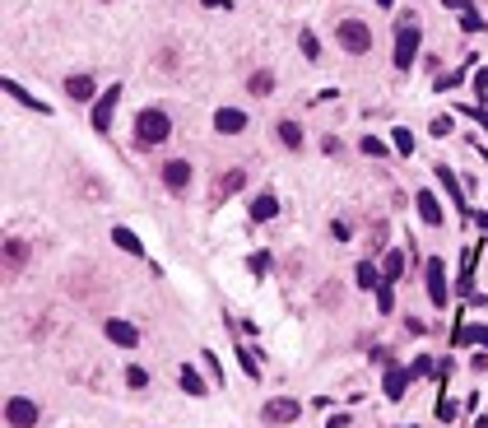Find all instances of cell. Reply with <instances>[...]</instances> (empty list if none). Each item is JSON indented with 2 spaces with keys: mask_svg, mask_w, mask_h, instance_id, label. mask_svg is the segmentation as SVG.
Segmentation results:
<instances>
[{
  "mask_svg": "<svg viewBox=\"0 0 488 428\" xmlns=\"http://www.w3.org/2000/svg\"><path fill=\"white\" fill-rule=\"evenodd\" d=\"M167 136H172V117H167L163 107H145V112L135 117V145H140V149L163 145Z\"/></svg>",
  "mask_w": 488,
  "mask_h": 428,
  "instance_id": "1",
  "label": "cell"
},
{
  "mask_svg": "<svg viewBox=\"0 0 488 428\" xmlns=\"http://www.w3.org/2000/svg\"><path fill=\"white\" fill-rule=\"evenodd\" d=\"M419 42H423V33H419V19H414V10L400 14V19H395V70H410V66H414V57H419Z\"/></svg>",
  "mask_w": 488,
  "mask_h": 428,
  "instance_id": "2",
  "label": "cell"
},
{
  "mask_svg": "<svg viewBox=\"0 0 488 428\" xmlns=\"http://www.w3.org/2000/svg\"><path fill=\"white\" fill-rule=\"evenodd\" d=\"M335 33H340V47H344V52H354V57L372 52V28H367L363 19H344Z\"/></svg>",
  "mask_w": 488,
  "mask_h": 428,
  "instance_id": "3",
  "label": "cell"
},
{
  "mask_svg": "<svg viewBox=\"0 0 488 428\" xmlns=\"http://www.w3.org/2000/svg\"><path fill=\"white\" fill-rule=\"evenodd\" d=\"M37 419H42L37 400H28V396H10V400H5V424L10 428H33Z\"/></svg>",
  "mask_w": 488,
  "mask_h": 428,
  "instance_id": "4",
  "label": "cell"
},
{
  "mask_svg": "<svg viewBox=\"0 0 488 428\" xmlns=\"http://www.w3.org/2000/svg\"><path fill=\"white\" fill-rule=\"evenodd\" d=\"M117 102H121V84H112V89L98 93V102H93V131H98V136H107V131H112V112H117Z\"/></svg>",
  "mask_w": 488,
  "mask_h": 428,
  "instance_id": "5",
  "label": "cell"
},
{
  "mask_svg": "<svg viewBox=\"0 0 488 428\" xmlns=\"http://www.w3.org/2000/svg\"><path fill=\"white\" fill-rule=\"evenodd\" d=\"M302 415V400H289V396H279V400H266L261 405V419L266 424H293Z\"/></svg>",
  "mask_w": 488,
  "mask_h": 428,
  "instance_id": "6",
  "label": "cell"
},
{
  "mask_svg": "<svg viewBox=\"0 0 488 428\" xmlns=\"http://www.w3.org/2000/svg\"><path fill=\"white\" fill-rule=\"evenodd\" d=\"M428 298H433V307H446L451 303V293H446V266L442 261H428Z\"/></svg>",
  "mask_w": 488,
  "mask_h": 428,
  "instance_id": "7",
  "label": "cell"
},
{
  "mask_svg": "<svg viewBox=\"0 0 488 428\" xmlns=\"http://www.w3.org/2000/svg\"><path fill=\"white\" fill-rule=\"evenodd\" d=\"M158 177H163V186H167V191H186L196 172H191V163H186V158H172V163H163V172H158Z\"/></svg>",
  "mask_w": 488,
  "mask_h": 428,
  "instance_id": "8",
  "label": "cell"
},
{
  "mask_svg": "<svg viewBox=\"0 0 488 428\" xmlns=\"http://www.w3.org/2000/svg\"><path fill=\"white\" fill-rule=\"evenodd\" d=\"M102 331H107V340H112V345H121V350H135V345H140V331H135L131 321H117V316H112Z\"/></svg>",
  "mask_w": 488,
  "mask_h": 428,
  "instance_id": "9",
  "label": "cell"
},
{
  "mask_svg": "<svg viewBox=\"0 0 488 428\" xmlns=\"http://www.w3.org/2000/svg\"><path fill=\"white\" fill-rule=\"evenodd\" d=\"M214 131H219V136H237V131H246V112H237V107H219V112H214Z\"/></svg>",
  "mask_w": 488,
  "mask_h": 428,
  "instance_id": "10",
  "label": "cell"
},
{
  "mask_svg": "<svg viewBox=\"0 0 488 428\" xmlns=\"http://www.w3.org/2000/svg\"><path fill=\"white\" fill-rule=\"evenodd\" d=\"M414 205H419V219H423V224H428V228H437V224H442V219H446V214H442V205H437V196H433V191H419V196H414Z\"/></svg>",
  "mask_w": 488,
  "mask_h": 428,
  "instance_id": "11",
  "label": "cell"
},
{
  "mask_svg": "<svg viewBox=\"0 0 488 428\" xmlns=\"http://www.w3.org/2000/svg\"><path fill=\"white\" fill-rule=\"evenodd\" d=\"M23 266H28V242H23V237H5V271H23Z\"/></svg>",
  "mask_w": 488,
  "mask_h": 428,
  "instance_id": "12",
  "label": "cell"
},
{
  "mask_svg": "<svg viewBox=\"0 0 488 428\" xmlns=\"http://www.w3.org/2000/svg\"><path fill=\"white\" fill-rule=\"evenodd\" d=\"M242 186H246V172H242V168H228L219 182H214V201H223V196H237Z\"/></svg>",
  "mask_w": 488,
  "mask_h": 428,
  "instance_id": "13",
  "label": "cell"
},
{
  "mask_svg": "<svg viewBox=\"0 0 488 428\" xmlns=\"http://www.w3.org/2000/svg\"><path fill=\"white\" fill-rule=\"evenodd\" d=\"M410 382H414V372H410V368H386V400H400Z\"/></svg>",
  "mask_w": 488,
  "mask_h": 428,
  "instance_id": "14",
  "label": "cell"
},
{
  "mask_svg": "<svg viewBox=\"0 0 488 428\" xmlns=\"http://www.w3.org/2000/svg\"><path fill=\"white\" fill-rule=\"evenodd\" d=\"M5 93H10V98H14V102H23V107H28V112H42V117H47V112H52V107H47V102H37V98H33V93L23 89V84H14V79H5Z\"/></svg>",
  "mask_w": 488,
  "mask_h": 428,
  "instance_id": "15",
  "label": "cell"
},
{
  "mask_svg": "<svg viewBox=\"0 0 488 428\" xmlns=\"http://www.w3.org/2000/svg\"><path fill=\"white\" fill-rule=\"evenodd\" d=\"M275 214H279V201H275L270 191H261V196L251 201V219H256V224H270Z\"/></svg>",
  "mask_w": 488,
  "mask_h": 428,
  "instance_id": "16",
  "label": "cell"
},
{
  "mask_svg": "<svg viewBox=\"0 0 488 428\" xmlns=\"http://www.w3.org/2000/svg\"><path fill=\"white\" fill-rule=\"evenodd\" d=\"M112 242H117V247H121L126 256H145V242H140V237H135L131 228H112Z\"/></svg>",
  "mask_w": 488,
  "mask_h": 428,
  "instance_id": "17",
  "label": "cell"
},
{
  "mask_svg": "<svg viewBox=\"0 0 488 428\" xmlns=\"http://www.w3.org/2000/svg\"><path fill=\"white\" fill-rule=\"evenodd\" d=\"M479 340L488 345V326H475V321H465L460 331H451V345H479Z\"/></svg>",
  "mask_w": 488,
  "mask_h": 428,
  "instance_id": "18",
  "label": "cell"
},
{
  "mask_svg": "<svg viewBox=\"0 0 488 428\" xmlns=\"http://www.w3.org/2000/svg\"><path fill=\"white\" fill-rule=\"evenodd\" d=\"M66 93H70L75 102H89V98H93V79H89V75H70V79H66Z\"/></svg>",
  "mask_w": 488,
  "mask_h": 428,
  "instance_id": "19",
  "label": "cell"
},
{
  "mask_svg": "<svg viewBox=\"0 0 488 428\" xmlns=\"http://www.w3.org/2000/svg\"><path fill=\"white\" fill-rule=\"evenodd\" d=\"M275 136H279V145H284V149H302V126L298 121H279Z\"/></svg>",
  "mask_w": 488,
  "mask_h": 428,
  "instance_id": "20",
  "label": "cell"
},
{
  "mask_svg": "<svg viewBox=\"0 0 488 428\" xmlns=\"http://www.w3.org/2000/svg\"><path fill=\"white\" fill-rule=\"evenodd\" d=\"M381 284H386V275H377V266H372V261H363V266H358V289H372V293H377Z\"/></svg>",
  "mask_w": 488,
  "mask_h": 428,
  "instance_id": "21",
  "label": "cell"
},
{
  "mask_svg": "<svg viewBox=\"0 0 488 428\" xmlns=\"http://www.w3.org/2000/svg\"><path fill=\"white\" fill-rule=\"evenodd\" d=\"M177 382H181V391H186V396H205V377H200V372L191 368V363L181 368V377H177Z\"/></svg>",
  "mask_w": 488,
  "mask_h": 428,
  "instance_id": "22",
  "label": "cell"
},
{
  "mask_svg": "<svg viewBox=\"0 0 488 428\" xmlns=\"http://www.w3.org/2000/svg\"><path fill=\"white\" fill-rule=\"evenodd\" d=\"M246 89H251V93H256V98H266V93H270V89H275V75H270V70H256V75H251V79H246Z\"/></svg>",
  "mask_w": 488,
  "mask_h": 428,
  "instance_id": "23",
  "label": "cell"
},
{
  "mask_svg": "<svg viewBox=\"0 0 488 428\" xmlns=\"http://www.w3.org/2000/svg\"><path fill=\"white\" fill-rule=\"evenodd\" d=\"M400 271H405V256H400V251H386V261H381V275H386V284H395Z\"/></svg>",
  "mask_w": 488,
  "mask_h": 428,
  "instance_id": "24",
  "label": "cell"
},
{
  "mask_svg": "<svg viewBox=\"0 0 488 428\" xmlns=\"http://www.w3.org/2000/svg\"><path fill=\"white\" fill-rule=\"evenodd\" d=\"M237 359H242V368H246V377H261V359H256V350H237Z\"/></svg>",
  "mask_w": 488,
  "mask_h": 428,
  "instance_id": "25",
  "label": "cell"
},
{
  "mask_svg": "<svg viewBox=\"0 0 488 428\" xmlns=\"http://www.w3.org/2000/svg\"><path fill=\"white\" fill-rule=\"evenodd\" d=\"M126 386H135V391H140V386H149V372L140 368V363H135V368H126Z\"/></svg>",
  "mask_w": 488,
  "mask_h": 428,
  "instance_id": "26",
  "label": "cell"
},
{
  "mask_svg": "<svg viewBox=\"0 0 488 428\" xmlns=\"http://www.w3.org/2000/svg\"><path fill=\"white\" fill-rule=\"evenodd\" d=\"M475 247H465V261H460V289H470V271H475Z\"/></svg>",
  "mask_w": 488,
  "mask_h": 428,
  "instance_id": "27",
  "label": "cell"
},
{
  "mask_svg": "<svg viewBox=\"0 0 488 428\" xmlns=\"http://www.w3.org/2000/svg\"><path fill=\"white\" fill-rule=\"evenodd\" d=\"M460 23H465V33H484V19H479V14L470 10V5L460 10Z\"/></svg>",
  "mask_w": 488,
  "mask_h": 428,
  "instance_id": "28",
  "label": "cell"
},
{
  "mask_svg": "<svg viewBox=\"0 0 488 428\" xmlns=\"http://www.w3.org/2000/svg\"><path fill=\"white\" fill-rule=\"evenodd\" d=\"M391 140H395V149H400V154H414V136L405 131V126H400V131H395Z\"/></svg>",
  "mask_w": 488,
  "mask_h": 428,
  "instance_id": "29",
  "label": "cell"
},
{
  "mask_svg": "<svg viewBox=\"0 0 488 428\" xmlns=\"http://www.w3.org/2000/svg\"><path fill=\"white\" fill-rule=\"evenodd\" d=\"M158 66L172 75V70H177V47H163V52H158Z\"/></svg>",
  "mask_w": 488,
  "mask_h": 428,
  "instance_id": "30",
  "label": "cell"
},
{
  "mask_svg": "<svg viewBox=\"0 0 488 428\" xmlns=\"http://www.w3.org/2000/svg\"><path fill=\"white\" fill-rule=\"evenodd\" d=\"M410 372H414V377H428V372H433V359H428V354H419V359L410 363Z\"/></svg>",
  "mask_w": 488,
  "mask_h": 428,
  "instance_id": "31",
  "label": "cell"
},
{
  "mask_svg": "<svg viewBox=\"0 0 488 428\" xmlns=\"http://www.w3.org/2000/svg\"><path fill=\"white\" fill-rule=\"evenodd\" d=\"M298 42H302V52H307V61H316V52H321V47H316V37H311L307 28H302V37H298Z\"/></svg>",
  "mask_w": 488,
  "mask_h": 428,
  "instance_id": "32",
  "label": "cell"
},
{
  "mask_svg": "<svg viewBox=\"0 0 488 428\" xmlns=\"http://www.w3.org/2000/svg\"><path fill=\"white\" fill-rule=\"evenodd\" d=\"M200 363H205V368H210V377H214V382H219V377H223V368H219V359H214V354H210V350L200 354Z\"/></svg>",
  "mask_w": 488,
  "mask_h": 428,
  "instance_id": "33",
  "label": "cell"
},
{
  "mask_svg": "<svg viewBox=\"0 0 488 428\" xmlns=\"http://www.w3.org/2000/svg\"><path fill=\"white\" fill-rule=\"evenodd\" d=\"M377 307H381V312H391V307H395V298H391V284H381V289H377Z\"/></svg>",
  "mask_w": 488,
  "mask_h": 428,
  "instance_id": "34",
  "label": "cell"
},
{
  "mask_svg": "<svg viewBox=\"0 0 488 428\" xmlns=\"http://www.w3.org/2000/svg\"><path fill=\"white\" fill-rule=\"evenodd\" d=\"M475 98H488V70H475Z\"/></svg>",
  "mask_w": 488,
  "mask_h": 428,
  "instance_id": "35",
  "label": "cell"
},
{
  "mask_svg": "<svg viewBox=\"0 0 488 428\" xmlns=\"http://www.w3.org/2000/svg\"><path fill=\"white\" fill-rule=\"evenodd\" d=\"M363 154H372V158H381V154H386V145H381V140H363Z\"/></svg>",
  "mask_w": 488,
  "mask_h": 428,
  "instance_id": "36",
  "label": "cell"
},
{
  "mask_svg": "<svg viewBox=\"0 0 488 428\" xmlns=\"http://www.w3.org/2000/svg\"><path fill=\"white\" fill-rule=\"evenodd\" d=\"M433 136H451V117H437V121H433Z\"/></svg>",
  "mask_w": 488,
  "mask_h": 428,
  "instance_id": "37",
  "label": "cell"
},
{
  "mask_svg": "<svg viewBox=\"0 0 488 428\" xmlns=\"http://www.w3.org/2000/svg\"><path fill=\"white\" fill-rule=\"evenodd\" d=\"M251 271H256V275H266V271H270V256H261V251H256V256H251Z\"/></svg>",
  "mask_w": 488,
  "mask_h": 428,
  "instance_id": "38",
  "label": "cell"
},
{
  "mask_svg": "<svg viewBox=\"0 0 488 428\" xmlns=\"http://www.w3.org/2000/svg\"><path fill=\"white\" fill-rule=\"evenodd\" d=\"M344 424H349L344 415H331V424H326V428H344Z\"/></svg>",
  "mask_w": 488,
  "mask_h": 428,
  "instance_id": "39",
  "label": "cell"
},
{
  "mask_svg": "<svg viewBox=\"0 0 488 428\" xmlns=\"http://www.w3.org/2000/svg\"><path fill=\"white\" fill-rule=\"evenodd\" d=\"M205 5H210V10H228V0H205Z\"/></svg>",
  "mask_w": 488,
  "mask_h": 428,
  "instance_id": "40",
  "label": "cell"
},
{
  "mask_svg": "<svg viewBox=\"0 0 488 428\" xmlns=\"http://www.w3.org/2000/svg\"><path fill=\"white\" fill-rule=\"evenodd\" d=\"M377 5H381V10H386V5H391V0H377Z\"/></svg>",
  "mask_w": 488,
  "mask_h": 428,
  "instance_id": "41",
  "label": "cell"
}]
</instances>
